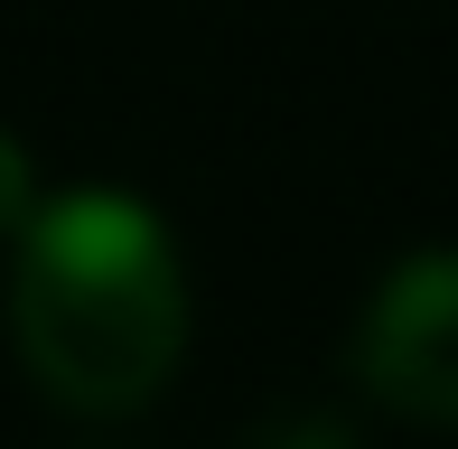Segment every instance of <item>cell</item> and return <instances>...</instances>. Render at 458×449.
Wrapping results in <instances>:
<instances>
[{
  "label": "cell",
  "mask_w": 458,
  "mask_h": 449,
  "mask_svg": "<svg viewBox=\"0 0 458 449\" xmlns=\"http://www.w3.org/2000/svg\"><path fill=\"white\" fill-rule=\"evenodd\" d=\"M10 328L66 412H140L187 346V272L140 197L85 188L19 224Z\"/></svg>",
  "instance_id": "6da1fadb"
},
{
  "label": "cell",
  "mask_w": 458,
  "mask_h": 449,
  "mask_svg": "<svg viewBox=\"0 0 458 449\" xmlns=\"http://www.w3.org/2000/svg\"><path fill=\"white\" fill-rule=\"evenodd\" d=\"M356 375H365L374 402L430 421V431H458V243L411 253L403 272L365 300Z\"/></svg>",
  "instance_id": "7a4b0ae2"
},
{
  "label": "cell",
  "mask_w": 458,
  "mask_h": 449,
  "mask_svg": "<svg viewBox=\"0 0 458 449\" xmlns=\"http://www.w3.org/2000/svg\"><path fill=\"white\" fill-rule=\"evenodd\" d=\"M19 224H29V150L0 131V234H19Z\"/></svg>",
  "instance_id": "3957f363"
},
{
  "label": "cell",
  "mask_w": 458,
  "mask_h": 449,
  "mask_svg": "<svg viewBox=\"0 0 458 449\" xmlns=\"http://www.w3.org/2000/svg\"><path fill=\"white\" fill-rule=\"evenodd\" d=\"M300 449H346V440H327V431H318V440H300Z\"/></svg>",
  "instance_id": "277c9868"
}]
</instances>
